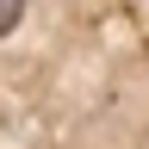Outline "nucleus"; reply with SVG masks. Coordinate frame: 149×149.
I'll use <instances>...</instances> for the list:
<instances>
[{
  "instance_id": "nucleus-1",
  "label": "nucleus",
  "mask_w": 149,
  "mask_h": 149,
  "mask_svg": "<svg viewBox=\"0 0 149 149\" xmlns=\"http://www.w3.org/2000/svg\"><path fill=\"white\" fill-rule=\"evenodd\" d=\"M19 19H25V0H0V37L19 31Z\"/></svg>"
}]
</instances>
